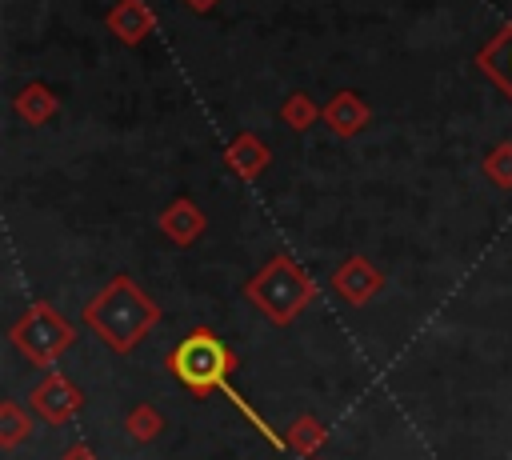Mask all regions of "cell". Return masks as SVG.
<instances>
[{
  "mask_svg": "<svg viewBox=\"0 0 512 460\" xmlns=\"http://www.w3.org/2000/svg\"><path fill=\"white\" fill-rule=\"evenodd\" d=\"M20 112H24L28 120H44V116L52 112L48 92H44V88H28V92H20Z\"/></svg>",
  "mask_w": 512,
  "mask_h": 460,
  "instance_id": "12",
  "label": "cell"
},
{
  "mask_svg": "<svg viewBox=\"0 0 512 460\" xmlns=\"http://www.w3.org/2000/svg\"><path fill=\"white\" fill-rule=\"evenodd\" d=\"M164 228H168L176 240H192V236L204 228V216H200L188 200H176V204L164 212Z\"/></svg>",
  "mask_w": 512,
  "mask_h": 460,
  "instance_id": "8",
  "label": "cell"
},
{
  "mask_svg": "<svg viewBox=\"0 0 512 460\" xmlns=\"http://www.w3.org/2000/svg\"><path fill=\"white\" fill-rule=\"evenodd\" d=\"M228 160L236 164V172H244V176H248V172H260V164L268 160V152L244 136V140H236V144L228 148Z\"/></svg>",
  "mask_w": 512,
  "mask_h": 460,
  "instance_id": "11",
  "label": "cell"
},
{
  "mask_svg": "<svg viewBox=\"0 0 512 460\" xmlns=\"http://www.w3.org/2000/svg\"><path fill=\"white\" fill-rule=\"evenodd\" d=\"M252 300L260 308H268L276 320H288L304 300H308V280L288 264V260H272L252 284H248Z\"/></svg>",
  "mask_w": 512,
  "mask_h": 460,
  "instance_id": "3",
  "label": "cell"
},
{
  "mask_svg": "<svg viewBox=\"0 0 512 460\" xmlns=\"http://www.w3.org/2000/svg\"><path fill=\"white\" fill-rule=\"evenodd\" d=\"M336 288H340L352 304H364V300L380 288V276L368 268V260H360V256H356V260H348V264L336 272Z\"/></svg>",
  "mask_w": 512,
  "mask_h": 460,
  "instance_id": "5",
  "label": "cell"
},
{
  "mask_svg": "<svg viewBox=\"0 0 512 460\" xmlns=\"http://www.w3.org/2000/svg\"><path fill=\"white\" fill-rule=\"evenodd\" d=\"M148 420H152V412H148V408H140V412L132 416V428H136L140 436H148V432H152V424H148Z\"/></svg>",
  "mask_w": 512,
  "mask_h": 460,
  "instance_id": "15",
  "label": "cell"
},
{
  "mask_svg": "<svg viewBox=\"0 0 512 460\" xmlns=\"http://www.w3.org/2000/svg\"><path fill=\"white\" fill-rule=\"evenodd\" d=\"M328 120L340 128V132H352V128H360L364 120H368V112H364V104L356 100V96H336L332 100V108H328Z\"/></svg>",
  "mask_w": 512,
  "mask_h": 460,
  "instance_id": "10",
  "label": "cell"
},
{
  "mask_svg": "<svg viewBox=\"0 0 512 460\" xmlns=\"http://www.w3.org/2000/svg\"><path fill=\"white\" fill-rule=\"evenodd\" d=\"M84 320L112 344V348H132L144 332H148V324L156 320V308L144 300V292L132 284V280H112L100 296H96V304H88V312H84Z\"/></svg>",
  "mask_w": 512,
  "mask_h": 460,
  "instance_id": "1",
  "label": "cell"
},
{
  "mask_svg": "<svg viewBox=\"0 0 512 460\" xmlns=\"http://www.w3.org/2000/svg\"><path fill=\"white\" fill-rule=\"evenodd\" d=\"M108 24L132 44V40H140L148 28H152V16H148V8H144V0H120L116 8H112V16H108Z\"/></svg>",
  "mask_w": 512,
  "mask_h": 460,
  "instance_id": "6",
  "label": "cell"
},
{
  "mask_svg": "<svg viewBox=\"0 0 512 460\" xmlns=\"http://www.w3.org/2000/svg\"><path fill=\"white\" fill-rule=\"evenodd\" d=\"M12 340H16L32 360L52 364V356L72 344V328H68L60 316H52L48 308H32V312L12 328Z\"/></svg>",
  "mask_w": 512,
  "mask_h": 460,
  "instance_id": "4",
  "label": "cell"
},
{
  "mask_svg": "<svg viewBox=\"0 0 512 460\" xmlns=\"http://www.w3.org/2000/svg\"><path fill=\"white\" fill-rule=\"evenodd\" d=\"M192 8H208V4H216V0H188Z\"/></svg>",
  "mask_w": 512,
  "mask_h": 460,
  "instance_id": "16",
  "label": "cell"
},
{
  "mask_svg": "<svg viewBox=\"0 0 512 460\" xmlns=\"http://www.w3.org/2000/svg\"><path fill=\"white\" fill-rule=\"evenodd\" d=\"M172 372L192 388V392H208L216 384H224L228 368H232V352L212 336V332H196L188 336L176 352H172Z\"/></svg>",
  "mask_w": 512,
  "mask_h": 460,
  "instance_id": "2",
  "label": "cell"
},
{
  "mask_svg": "<svg viewBox=\"0 0 512 460\" xmlns=\"http://www.w3.org/2000/svg\"><path fill=\"white\" fill-rule=\"evenodd\" d=\"M308 116H312V104H308L304 96H292V104L284 108V120H296V124H308Z\"/></svg>",
  "mask_w": 512,
  "mask_h": 460,
  "instance_id": "14",
  "label": "cell"
},
{
  "mask_svg": "<svg viewBox=\"0 0 512 460\" xmlns=\"http://www.w3.org/2000/svg\"><path fill=\"white\" fill-rule=\"evenodd\" d=\"M488 168H492V176H496L500 184H512V144H500V148L492 152Z\"/></svg>",
  "mask_w": 512,
  "mask_h": 460,
  "instance_id": "13",
  "label": "cell"
},
{
  "mask_svg": "<svg viewBox=\"0 0 512 460\" xmlns=\"http://www.w3.org/2000/svg\"><path fill=\"white\" fill-rule=\"evenodd\" d=\"M76 400H80V396H76V388H72L64 376H52V380H44V384L36 388V404H40L52 420H60L64 412H72Z\"/></svg>",
  "mask_w": 512,
  "mask_h": 460,
  "instance_id": "7",
  "label": "cell"
},
{
  "mask_svg": "<svg viewBox=\"0 0 512 460\" xmlns=\"http://www.w3.org/2000/svg\"><path fill=\"white\" fill-rule=\"evenodd\" d=\"M484 64L492 68V76H496L504 88H512V24H508L504 36L484 52Z\"/></svg>",
  "mask_w": 512,
  "mask_h": 460,
  "instance_id": "9",
  "label": "cell"
}]
</instances>
